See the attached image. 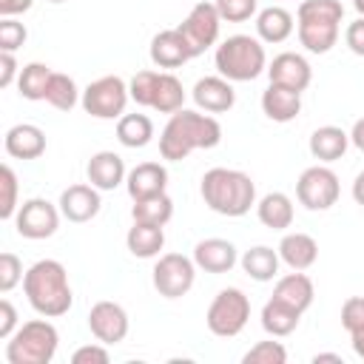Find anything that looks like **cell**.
<instances>
[{
    "label": "cell",
    "mask_w": 364,
    "mask_h": 364,
    "mask_svg": "<svg viewBox=\"0 0 364 364\" xmlns=\"http://www.w3.org/2000/svg\"><path fill=\"white\" fill-rule=\"evenodd\" d=\"M222 142V125L213 114L179 108L168 117L159 134V156L168 162H182L199 148H216Z\"/></svg>",
    "instance_id": "obj_1"
},
{
    "label": "cell",
    "mask_w": 364,
    "mask_h": 364,
    "mask_svg": "<svg viewBox=\"0 0 364 364\" xmlns=\"http://www.w3.org/2000/svg\"><path fill=\"white\" fill-rule=\"evenodd\" d=\"M23 293L34 313L46 318H60L71 310L74 293L68 284V270L57 259L34 262L23 276Z\"/></svg>",
    "instance_id": "obj_2"
},
{
    "label": "cell",
    "mask_w": 364,
    "mask_h": 364,
    "mask_svg": "<svg viewBox=\"0 0 364 364\" xmlns=\"http://www.w3.org/2000/svg\"><path fill=\"white\" fill-rule=\"evenodd\" d=\"M199 193L213 213L230 216V219L245 216L256 205V182L250 179V173L236 171V168L219 165V168L205 171L199 182Z\"/></svg>",
    "instance_id": "obj_3"
},
{
    "label": "cell",
    "mask_w": 364,
    "mask_h": 364,
    "mask_svg": "<svg viewBox=\"0 0 364 364\" xmlns=\"http://www.w3.org/2000/svg\"><path fill=\"white\" fill-rule=\"evenodd\" d=\"M344 6L338 0H301L296 11L299 43L310 54H327L341 34Z\"/></svg>",
    "instance_id": "obj_4"
},
{
    "label": "cell",
    "mask_w": 364,
    "mask_h": 364,
    "mask_svg": "<svg viewBox=\"0 0 364 364\" xmlns=\"http://www.w3.org/2000/svg\"><path fill=\"white\" fill-rule=\"evenodd\" d=\"M216 71L230 82H250L267 71V54L259 37L250 34H230L216 46L213 54Z\"/></svg>",
    "instance_id": "obj_5"
},
{
    "label": "cell",
    "mask_w": 364,
    "mask_h": 364,
    "mask_svg": "<svg viewBox=\"0 0 364 364\" xmlns=\"http://www.w3.org/2000/svg\"><path fill=\"white\" fill-rule=\"evenodd\" d=\"M60 333L43 316L23 321L11 338H6V361L9 364H48L57 355Z\"/></svg>",
    "instance_id": "obj_6"
},
{
    "label": "cell",
    "mask_w": 364,
    "mask_h": 364,
    "mask_svg": "<svg viewBox=\"0 0 364 364\" xmlns=\"http://www.w3.org/2000/svg\"><path fill=\"white\" fill-rule=\"evenodd\" d=\"M250 318V299L245 296V290L239 287H225L213 296L208 313H205V324L213 336L219 338H233L245 330Z\"/></svg>",
    "instance_id": "obj_7"
},
{
    "label": "cell",
    "mask_w": 364,
    "mask_h": 364,
    "mask_svg": "<svg viewBox=\"0 0 364 364\" xmlns=\"http://www.w3.org/2000/svg\"><path fill=\"white\" fill-rule=\"evenodd\" d=\"M131 100V91H128V82L117 74H105V77H97L94 82H88L82 88V111L97 117V119H119L125 114V105Z\"/></svg>",
    "instance_id": "obj_8"
},
{
    "label": "cell",
    "mask_w": 364,
    "mask_h": 364,
    "mask_svg": "<svg viewBox=\"0 0 364 364\" xmlns=\"http://www.w3.org/2000/svg\"><path fill=\"white\" fill-rule=\"evenodd\" d=\"M196 262L193 256H182V253H162L151 270V282L154 290L162 299H182L193 282H196Z\"/></svg>",
    "instance_id": "obj_9"
},
{
    "label": "cell",
    "mask_w": 364,
    "mask_h": 364,
    "mask_svg": "<svg viewBox=\"0 0 364 364\" xmlns=\"http://www.w3.org/2000/svg\"><path fill=\"white\" fill-rule=\"evenodd\" d=\"M338 193H341V182L336 171L327 168L324 162L304 168L296 182V199L307 210H330L338 202Z\"/></svg>",
    "instance_id": "obj_10"
},
{
    "label": "cell",
    "mask_w": 364,
    "mask_h": 364,
    "mask_svg": "<svg viewBox=\"0 0 364 364\" xmlns=\"http://www.w3.org/2000/svg\"><path fill=\"white\" fill-rule=\"evenodd\" d=\"M60 219H63V213H60V205H54V202H48V199H43V196H31V199H26L20 208H17V213H14V230L23 236V239H48V236H54L57 233V228H60Z\"/></svg>",
    "instance_id": "obj_11"
},
{
    "label": "cell",
    "mask_w": 364,
    "mask_h": 364,
    "mask_svg": "<svg viewBox=\"0 0 364 364\" xmlns=\"http://www.w3.org/2000/svg\"><path fill=\"white\" fill-rule=\"evenodd\" d=\"M176 28L182 31V37H185L191 54L199 57V54H205L210 46H216L219 28H222V17H219V11H216L213 3H205V0H202V3H196V6L188 11V17H185Z\"/></svg>",
    "instance_id": "obj_12"
},
{
    "label": "cell",
    "mask_w": 364,
    "mask_h": 364,
    "mask_svg": "<svg viewBox=\"0 0 364 364\" xmlns=\"http://www.w3.org/2000/svg\"><path fill=\"white\" fill-rule=\"evenodd\" d=\"M128 327H131L128 313H125V307L117 304V301L102 299V301H97V304L88 310V330H91V336H94L97 341L108 344V347L125 341Z\"/></svg>",
    "instance_id": "obj_13"
},
{
    "label": "cell",
    "mask_w": 364,
    "mask_h": 364,
    "mask_svg": "<svg viewBox=\"0 0 364 364\" xmlns=\"http://www.w3.org/2000/svg\"><path fill=\"white\" fill-rule=\"evenodd\" d=\"M267 80L301 94L313 82V68H310V63H307L304 54H299V51H282V54H276L267 63Z\"/></svg>",
    "instance_id": "obj_14"
},
{
    "label": "cell",
    "mask_w": 364,
    "mask_h": 364,
    "mask_svg": "<svg viewBox=\"0 0 364 364\" xmlns=\"http://www.w3.org/2000/svg\"><path fill=\"white\" fill-rule=\"evenodd\" d=\"M60 213L63 219L74 222V225H82V222H91L100 208H102V199H100V188H94L91 182H77V185H68L63 193H60Z\"/></svg>",
    "instance_id": "obj_15"
},
{
    "label": "cell",
    "mask_w": 364,
    "mask_h": 364,
    "mask_svg": "<svg viewBox=\"0 0 364 364\" xmlns=\"http://www.w3.org/2000/svg\"><path fill=\"white\" fill-rule=\"evenodd\" d=\"M193 102L199 111L205 114H225L236 105V91L233 82L225 80L222 74H210V77H199L193 91H191Z\"/></svg>",
    "instance_id": "obj_16"
},
{
    "label": "cell",
    "mask_w": 364,
    "mask_h": 364,
    "mask_svg": "<svg viewBox=\"0 0 364 364\" xmlns=\"http://www.w3.org/2000/svg\"><path fill=\"white\" fill-rule=\"evenodd\" d=\"M193 262L199 270L205 273H230L239 262V253H236V245L228 242V239H219V236H210V239H202L193 245Z\"/></svg>",
    "instance_id": "obj_17"
},
{
    "label": "cell",
    "mask_w": 364,
    "mask_h": 364,
    "mask_svg": "<svg viewBox=\"0 0 364 364\" xmlns=\"http://www.w3.org/2000/svg\"><path fill=\"white\" fill-rule=\"evenodd\" d=\"M148 54H151V63L156 68H168V71L185 65L188 60H193V54H191V48H188V43H185L179 28H165V31L154 34Z\"/></svg>",
    "instance_id": "obj_18"
},
{
    "label": "cell",
    "mask_w": 364,
    "mask_h": 364,
    "mask_svg": "<svg viewBox=\"0 0 364 364\" xmlns=\"http://www.w3.org/2000/svg\"><path fill=\"white\" fill-rule=\"evenodd\" d=\"M3 148L11 159H37L46 154V131L31 122H17L6 131Z\"/></svg>",
    "instance_id": "obj_19"
},
{
    "label": "cell",
    "mask_w": 364,
    "mask_h": 364,
    "mask_svg": "<svg viewBox=\"0 0 364 364\" xmlns=\"http://www.w3.org/2000/svg\"><path fill=\"white\" fill-rule=\"evenodd\" d=\"M125 188H128V196L134 202L156 196V193H165V188H168V168L162 162H139V165H134L128 171Z\"/></svg>",
    "instance_id": "obj_20"
},
{
    "label": "cell",
    "mask_w": 364,
    "mask_h": 364,
    "mask_svg": "<svg viewBox=\"0 0 364 364\" xmlns=\"http://www.w3.org/2000/svg\"><path fill=\"white\" fill-rule=\"evenodd\" d=\"M85 176H88V182L94 188L114 191V188H119L125 182L128 171H125V162H122V156L117 151H97L85 165Z\"/></svg>",
    "instance_id": "obj_21"
},
{
    "label": "cell",
    "mask_w": 364,
    "mask_h": 364,
    "mask_svg": "<svg viewBox=\"0 0 364 364\" xmlns=\"http://www.w3.org/2000/svg\"><path fill=\"white\" fill-rule=\"evenodd\" d=\"M276 250H279V259L290 270H310L318 259V242L310 233H301V230L284 233Z\"/></svg>",
    "instance_id": "obj_22"
},
{
    "label": "cell",
    "mask_w": 364,
    "mask_h": 364,
    "mask_svg": "<svg viewBox=\"0 0 364 364\" xmlns=\"http://www.w3.org/2000/svg\"><path fill=\"white\" fill-rule=\"evenodd\" d=\"M262 111L273 122H282V125L284 122H293L301 114V94L293 91V88H284V85L270 82L262 91Z\"/></svg>",
    "instance_id": "obj_23"
},
{
    "label": "cell",
    "mask_w": 364,
    "mask_h": 364,
    "mask_svg": "<svg viewBox=\"0 0 364 364\" xmlns=\"http://www.w3.org/2000/svg\"><path fill=\"white\" fill-rule=\"evenodd\" d=\"M273 299H279V301H284L287 307L304 313V310L313 304V299H316V287H313V282H310V276H307L304 270H293V273H284V276L276 282Z\"/></svg>",
    "instance_id": "obj_24"
},
{
    "label": "cell",
    "mask_w": 364,
    "mask_h": 364,
    "mask_svg": "<svg viewBox=\"0 0 364 364\" xmlns=\"http://www.w3.org/2000/svg\"><path fill=\"white\" fill-rule=\"evenodd\" d=\"M307 148H310L313 159H318V162L327 165V162H336V159H341V156L347 154V148H350V134H347L344 128H338V125H321V128H316V131L310 134Z\"/></svg>",
    "instance_id": "obj_25"
},
{
    "label": "cell",
    "mask_w": 364,
    "mask_h": 364,
    "mask_svg": "<svg viewBox=\"0 0 364 364\" xmlns=\"http://www.w3.org/2000/svg\"><path fill=\"white\" fill-rule=\"evenodd\" d=\"M256 216L270 230H287L293 225V216H296L293 199L282 191H270L262 199H256Z\"/></svg>",
    "instance_id": "obj_26"
},
{
    "label": "cell",
    "mask_w": 364,
    "mask_h": 364,
    "mask_svg": "<svg viewBox=\"0 0 364 364\" xmlns=\"http://www.w3.org/2000/svg\"><path fill=\"white\" fill-rule=\"evenodd\" d=\"M293 28H296L293 14L287 9H282V6H267V9H262L256 14V37L262 43H270V46L284 43L293 34Z\"/></svg>",
    "instance_id": "obj_27"
},
{
    "label": "cell",
    "mask_w": 364,
    "mask_h": 364,
    "mask_svg": "<svg viewBox=\"0 0 364 364\" xmlns=\"http://www.w3.org/2000/svg\"><path fill=\"white\" fill-rule=\"evenodd\" d=\"M125 245H128L131 256H136V259H156L159 250L165 247V230H162V225L134 222L125 233Z\"/></svg>",
    "instance_id": "obj_28"
},
{
    "label": "cell",
    "mask_w": 364,
    "mask_h": 364,
    "mask_svg": "<svg viewBox=\"0 0 364 364\" xmlns=\"http://www.w3.org/2000/svg\"><path fill=\"white\" fill-rule=\"evenodd\" d=\"M299 321H301V313L293 310V307H287L284 301H279V299H273V296H270V299L264 301V307H262V327H264V333L273 336V338L290 336V333L299 327Z\"/></svg>",
    "instance_id": "obj_29"
},
{
    "label": "cell",
    "mask_w": 364,
    "mask_h": 364,
    "mask_svg": "<svg viewBox=\"0 0 364 364\" xmlns=\"http://www.w3.org/2000/svg\"><path fill=\"white\" fill-rule=\"evenodd\" d=\"M279 250H273V247H267V245H256V247H250V250H245L242 253V259H239V264H242V270L253 279V282H273L276 276H279Z\"/></svg>",
    "instance_id": "obj_30"
},
{
    "label": "cell",
    "mask_w": 364,
    "mask_h": 364,
    "mask_svg": "<svg viewBox=\"0 0 364 364\" xmlns=\"http://www.w3.org/2000/svg\"><path fill=\"white\" fill-rule=\"evenodd\" d=\"M185 85L176 74L171 71H159V80H156V91H154V102L151 108L159 111V114H176L179 108H185Z\"/></svg>",
    "instance_id": "obj_31"
},
{
    "label": "cell",
    "mask_w": 364,
    "mask_h": 364,
    "mask_svg": "<svg viewBox=\"0 0 364 364\" xmlns=\"http://www.w3.org/2000/svg\"><path fill=\"white\" fill-rule=\"evenodd\" d=\"M117 139L125 148H145L154 139V122L148 114H122L117 119Z\"/></svg>",
    "instance_id": "obj_32"
},
{
    "label": "cell",
    "mask_w": 364,
    "mask_h": 364,
    "mask_svg": "<svg viewBox=\"0 0 364 364\" xmlns=\"http://www.w3.org/2000/svg\"><path fill=\"white\" fill-rule=\"evenodd\" d=\"M51 68L46 63H26L20 68V77H17V91L23 100H46V88H48V80H51Z\"/></svg>",
    "instance_id": "obj_33"
},
{
    "label": "cell",
    "mask_w": 364,
    "mask_h": 364,
    "mask_svg": "<svg viewBox=\"0 0 364 364\" xmlns=\"http://www.w3.org/2000/svg\"><path fill=\"white\" fill-rule=\"evenodd\" d=\"M80 100H82V91L77 88L74 77H68L63 71H54L51 80H48V88H46V102L57 111H71Z\"/></svg>",
    "instance_id": "obj_34"
},
{
    "label": "cell",
    "mask_w": 364,
    "mask_h": 364,
    "mask_svg": "<svg viewBox=\"0 0 364 364\" xmlns=\"http://www.w3.org/2000/svg\"><path fill=\"white\" fill-rule=\"evenodd\" d=\"M134 222H148V225H168L173 216V199L168 193H156L148 199H136L131 208Z\"/></svg>",
    "instance_id": "obj_35"
},
{
    "label": "cell",
    "mask_w": 364,
    "mask_h": 364,
    "mask_svg": "<svg viewBox=\"0 0 364 364\" xmlns=\"http://www.w3.org/2000/svg\"><path fill=\"white\" fill-rule=\"evenodd\" d=\"M156 80H159V71L154 68H145V71H136L128 82V91H131V100L142 108H151L154 102V91H156Z\"/></svg>",
    "instance_id": "obj_36"
},
{
    "label": "cell",
    "mask_w": 364,
    "mask_h": 364,
    "mask_svg": "<svg viewBox=\"0 0 364 364\" xmlns=\"http://www.w3.org/2000/svg\"><path fill=\"white\" fill-rule=\"evenodd\" d=\"M284 361H287V350L282 341H256L242 355V364H284Z\"/></svg>",
    "instance_id": "obj_37"
},
{
    "label": "cell",
    "mask_w": 364,
    "mask_h": 364,
    "mask_svg": "<svg viewBox=\"0 0 364 364\" xmlns=\"http://www.w3.org/2000/svg\"><path fill=\"white\" fill-rule=\"evenodd\" d=\"M0 188H3V196H0V219H14L20 202H17V173L11 165H3L0 168Z\"/></svg>",
    "instance_id": "obj_38"
},
{
    "label": "cell",
    "mask_w": 364,
    "mask_h": 364,
    "mask_svg": "<svg viewBox=\"0 0 364 364\" xmlns=\"http://www.w3.org/2000/svg\"><path fill=\"white\" fill-rule=\"evenodd\" d=\"M222 23H245L253 14H259V0H213Z\"/></svg>",
    "instance_id": "obj_39"
},
{
    "label": "cell",
    "mask_w": 364,
    "mask_h": 364,
    "mask_svg": "<svg viewBox=\"0 0 364 364\" xmlns=\"http://www.w3.org/2000/svg\"><path fill=\"white\" fill-rule=\"evenodd\" d=\"M23 276H26L23 262H20L11 250L0 253V293H11V290L23 282Z\"/></svg>",
    "instance_id": "obj_40"
},
{
    "label": "cell",
    "mask_w": 364,
    "mask_h": 364,
    "mask_svg": "<svg viewBox=\"0 0 364 364\" xmlns=\"http://www.w3.org/2000/svg\"><path fill=\"white\" fill-rule=\"evenodd\" d=\"M26 37H28V31L20 20H14V17L0 20V51H17L26 43Z\"/></svg>",
    "instance_id": "obj_41"
},
{
    "label": "cell",
    "mask_w": 364,
    "mask_h": 364,
    "mask_svg": "<svg viewBox=\"0 0 364 364\" xmlns=\"http://www.w3.org/2000/svg\"><path fill=\"white\" fill-rule=\"evenodd\" d=\"M111 361V353H108V344L97 341V344H82L71 353V364H108Z\"/></svg>",
    "instance_id": "obj_42"
},
{
    "label": "cell",
    "mask_w": 364,
    "mask_h": 364,
    "mask_svg": "<svg viewBox=\"0 0 364 364\" xmlns=\"http://www.w3.org/2000/svg\"><path fill=\"white\" fill-rule=\"evenodd\" d=\"M341 327L347 333L364 327V296H350L344 304H341Z\"/></svg>",
    "instance_id": "obj_43"
},
{
    "label": "cell",
    "mask_w": 364,
    "mask_h": 364,
    "mask_svg": "<svg viewBox=\"0 0 364 364\" xmlns=\"http://www.w3.org/2000/svg\"><path fill=\"white\" fill-rule=\"evenodd\" d=\"M17 307L9 301V299H0V338H11L14 330H17Z\"/></svg>",
    "instance_id": "obj_44"
},
{
    "label": "cell",
    "mask_w": 364,
    "mask_h": 364,
    "mask_svg": "<svg viewBox=\"0 0 364 364\" xmlns=\"http://www.w3.org/2000/svg\"><path fill=\"white\" fill-rule=\"evenodd\" d=\"M344 43L353 54L364 57V17H355L347 28H344Z\"/></svg>",
    "instance_id": "obj_45"
},
{
    "label": "cell",
    "mask_w": 364,
    "mask_h": 364,
    "mask_svg": "<svg viewBox=\"0 0 364 364\" xmlns=\"http://www.w3.org/2000/svg\"><path fill=\"white\" fill-rule=\"evenodd\" d=\"M20 77V65L14 51H0V88H9Z\"/></svg>",
    "instance_id": "obj_46"
},
{
    "label": "cell",
    "mask_w": 364,
    "mask_h": 364,
    "mask_svg": "<svg viewBox=\"0 0 364 364\" xmlns=\"http://www.w3.org/2000/svg\"><path fill=\"white\" fill-rule=\"evenodd\" d=\"M34 6V0H0V17H17L26 14Z\"/></svg>",
    "instance_id": "obj_47"
},
{
    "label": "cell",
    "mask_w": 364,
    "mask_h": 364,
    "mask_svg": "<svg viewBox=\"0 0 364 364\" xmlns=\"http://www.w3.org/2000/svg\"><path fill=\"white\" fill-rule=\"evenodd\" d=\"M350 145H355L361 154H364V117H358L350 128Z\"/></svg>",
    "instance_id": "obj_48"
},
{
    "label": "cell",
    "mask_w": 364,
    "mask_h": 364,
    "mask_svg": "<svg viewBox=\"0 0 364 364\" xmlns=\"http://www.w3.org/2000/svg\"><path fill=\"white\" fill-rule=\"evenodd\" d=\"M353 199H355V205L364 208V171L355 173V179H353Z\"/></svg>",
    "instance_id": "obj_49"
},
{
    "label": "cell",
    "mask_w": 364,
    "mask_h": 364,
    "mask_svg": "<svg viewBox=\"0 0 364 364\" xmlns=\"http://www.w3.org/2000/svg\"><path fill=\"white\" fill-rule=\"evenodd\" d=\"M350 338H353V350H355V355H358V358H364V327L353 330V333H350Z\"/></svg>",
    "instance_id": "obj_50"
},
{
    "label": "cell",
    "mask_w": 364,
    "mask_h": 364,
    "mask_svg": "<svg viewBox=\"0 0 364 364\" xmlns=\"http://www.w3.org/2000/svg\"><path fill=\"white\" fill-rule=\"evenodd\" d=\"M318 361H336V364H344L338 353H316V355H313V364H318Z\"/></svg>",
    "instance_id": "obj_51"
},
{
    "label": "cell",
    "mask_w": 364,
    "mask_h": 364,
    "mask_svg": "<svg viewBox=\"0 0 364 364\" xmlns=\"http://www.w3.org/2000/svg\"><path fill=\"white\" fill-rule=\"evenodd\" d=\"M353 6H355V11H358V17H364V0H353Z\"/></svg>",
    "instance_id": "obj_52"
},
{
    "label": "cell",
    "mask_w": 364,
    "mask_h": 364,
    "mask_svg": "<svg viewBox=\"0 0 364 364\" xmlns=\"http://www.w3.org/2000/svg\"><path fill=\"white\" fill-rule=\"evenodd\" d=\"M46 3H65V0H46Z\"/></svg>",
    "instance_id": "obj_53"
}]
</instances>
